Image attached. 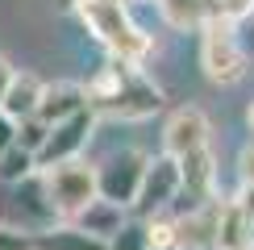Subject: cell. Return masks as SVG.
<instances>
[{
    "label": "cell",
    "instance_id": "1",
    "mask_svg": "<svg viewBox=\"0 0 254 250\" xmlns=\"http://www.w3.org/2000/svg\"><path fill=\"white\" fill-rule=\"evenodd\" d=\"M83 104L96 117H113V121H146L163 109V92L137 71V62L113 59L83 83Z\"/></svg>",
    "mask_w": 254,
    "mask_h": 250
},
{
    "label": "cell",
    "instance_id": "2",
    "mask_svg": "<svg viewBox=\"0 0 254 250\" xmlns=\"http://www.w3.org/2000/svg\"><path fill=\"white\" fill-rule=\"evenodd\" d=\"M71 4L79 8L83 25L96 34V42L113 59H125V62H137L142 67L146 55L154 50L150 34H142V25L129 17V8L121 0H71Z\"/></svg>",
    "mask_w": 254,
    "mask_h": 250
},
{
    "label": "cell",
    "instance_id": "3",
    "mask_svg": "<svg viewBox=\"0 0 254 250\" xmlns=\"http://www.w3.org/2000/svg\"><path fill=\"white\" fill-rule=\"evenodd\" d=\"M200 67L204 75L221 83V88H234L246 79V50L238 42V25L225 17H208L200 25Z\"/></svg>",
    "mask_w": 254,
    "mask_h": 250
},
{
    "label": "cell",
    "instance_id": "4",
    "mask_svg": "<svg viewBox=\"0 0 254 250\" xmlns=\"http://www.w3.org/2000/svg\"><path fill=\"white\" fill-rule=\"evenodd\" d=\"M42 196L59 217H79L83 208L96 200V167L67 159L42 171Z\"/></svg>",
    "mask_w": 254,
    "mask_h": 250
},
{
    "label": "cell",
    "instance_id": "5",
    "mask_svg": "<svg viewBox=\"0 0 254 250\" xmlns=\"http://www.w3.org/2000/svg\"><path fill=\"white\" fill-rule=\"evenodd\" d=\"M92 125H96V113H92V109H79V113H71V117L55 121L50 133H46V142H42V150L34 154V167L46 171V167H55V163L79 159V150L92 138Z\"/></svg>",
    "mask_w": 254,
    "mask_h": 250
},
{
    "label": "cell",
    "instance_id": "6",
    "mask_svg": "<svg viewBox=\"0 0 254 250\" xmlns=\"http://www.w3.org/2000/svg\"><path fill=\"white\" fill-rule=\"evenodd\" d=\"M175 196H179V159H171V154L146 159L142 184H137V196H133V213L137 217L163 213V208H171Z\"/></svg>",
    "mask_w": 254,
    "mask_h": 250
},
{
    "label": "cell",
    "instance_id": "7",
    "mask_svg": "<svg viewBox=\"0 0 254 250\" xmlns=\"http://www.w3.org/2000/svg\"><path fill=\"white\" fill-rule=\"evenodd\" d=\"M142 171H146V154H137V150L113 154L104 167H96V196H100V200L121 204V208H133Z\"/></svg>",
    "mask_w": 254,
    "mask_h": 250
},
{
    "label": "cell",
    "instance_id": "8",
    "mask_svg": "<svg viewBox=\"0 0 254 250\" xmlns=\"http://www.w3.org/2000/svg\"><path fill=\"white\" fill-rule=\"evenodd\" d=\"M179 192L188 196V208L213 204V196H217V159H213L208 146H200V150L179 159Z\"/></svg>",
    "mask_w": 254,
    "mask_h": 250
},
{
    "label": "cell",
    "instance_id": "9",
    "mask_svg": "<svg viewBox=\"0 0 254 250\" xmlns=\"http://www.w3.org/2000/svg\"><path fill=\"white\" fill-rule=\"evenodd\" d=\"M200 146H208V117L196 109V104L171 113V121L163 125V154L184 159V154L200 150Z\"/></svg>",
    "mask_w": 254,
    "mask_h": 250
},
{
    "label": "cell",
    "instance_id": "10",
    "mask_svg": "<svg viewBox=\"0 0 254 250\" xmlns=\"http://www.w3.org/2000/svg\"><path fill=\"white\" fill-rule=\"evenodd\" d=\"M79 109H88L83 104V83H42V92H38V109H34V117H42L46 125H55L63 117H71V113H79Z\"/></svg>",
    "mask_w": 254,
    "mask_h": 250
},
{
    "label": "cell",
    "instance_id": "11",
    "mask_svg": "<svg viewBox=\"0 0 254 250\" xmlns=\"http://www.w3.org/2000/svg\"><path fill=\"white\" fill-rule=\"evenodd\" d=\"M246 242H254V225H250L246 208L238 204V196H234V200H217V234H213V246L217 250H238V246H246Z\"/></svg>",
    "mask_w": 254,
    "mask_h": 250
},
{
    "label": "cell",
    "instance_id": "12",
    "mask_svg": "<svg viewBox=\"0 0 254 250\" xmlns=\"http://www.w3.org/2000/svg\"><path fill=\"white\" fill-rule=\"evenodd\" d=\"M38 92H42V79L38 75H29V71H13V79H8V88H4V96H0V113H4L8 121H25V117H34V109H38Z\"/></svg>",
    "mask_w": 254,
    "mask_h": 250
},
{
    "label": "cell",
    "instance_id": "13",
    "mask_svg": "<svg viewBox=\"0 0 254 250\" xmlns=\"http://www.w3.org/2000/svg\"><path fill=\"white\" fill-rule=\"evenodd\" d=\"M71 221H75L79 229H88V234H96V238H104V242H109V238L125 225V208H121V204H113V200H100V196H96V200L83 208L79 217H71Z\"/></svg>",
    "mask_w": 254,
    "mask_h": 250
},
{
    "label": "cell",
    "instance_id": "14",
    "mask_svg": "<svg viewBox=\"0 0 254 250\" xmlns=\"http://www.w3.org/2000/svg\"><path fill=\"white\" fill-rule=\"evenodd\" d=\"M34 250H109V246H104V238L88 234L79 225H59L46 234H34Z\"/></svg>",
    "mask_w": 254,
    "mask_h": 250
},
{
    "label": "cell",
    "instance_id": "15",
    "mask_svg": "<svg viewBox=\"0 0 254 250\" xmlns=\"http://www.w3.org/2000/svg\"><path fill=\"white\" fill-rule=\"evenodd\" d=\"M158 13L171 29H200L208 21V0H158Z\"/></svg>",
    "mask_w": 254,
    "mask_h": 250
},
{
    "label": "cell",
    "instance_id": "16",
    "mask_svg": "<svg viewBox=\"0 0 254 250\" xmlns=\"http://www.w3.org/2000/svg\"><path fill=\"white\" fill-rule=\"evenodd\" d=\"M34 171H38V167H34V154L21 150L17 142L0 154V184H21V180H29Z\"/></svg>",
    "mask_w": 254,
    "mask_h": 250
},
{
    "label": "cell",
    "instance_id": "17",
    "mask_svg": "<svg viewBox=\"0 0 254 250\" xmlns=\"http://www.w3.org/2000/svg\"><path fill=\"white\" fill-rule=\"evenodd\" d=\"M109 250H150V238H146V221H125L117 234L104 242Z\"/></svg>",
    "mask_w": 254,
    "mask_h": 250
},
{
    "label": "cell",
    "instance_id": "18",
    "mask_svg": "<svg viewBox=\"0 0 254 250\" xmlns=\"http://www.w3.org/2000/svg\"><path fill=\"white\" fill-rule=\"evenodd\" d=\"M46 133H50V125L42 121V117H25V121H17V146L21 150H29V154H38L42 150V142H46Z\"/></svg>",
    "mask_w": 254,
    "mask_h": 250
},
{
    "label": "cell",
    "instance_id": "19",
    "mask_svg": "<svg viewBox=\"0 0 254 250\" xmlns=\"http://www.w3.org/2000/svg\"><path fill=\"white\" fill-rule=\"evenodd\" d=\"M254 13V0H208V17H225V21H238Z\"/></svg>",
    "mask_w": 254,
    "mask_h": 250
},
{
    "label": "cell",
    "instance_id": "20",
    "mask_svg": "<svg viewBox=\"0 0 254 250\" xmlns=\"http://www.w3.org/2000/svg\"><path fill=\"white\" fill-rule=\"evenodd\" d=\"M0 250H34V234H25V229H4V225H0Z\"/></svg>",
    "mask_w": 254,
    "mask_h": 250
},
{
    "label": "cell",
    "instance_id": "21",
    "mask_svg": "<svg viewBox=\"0 0 254 250\" xmlns=\"http://www.w3.org/2000/svg\"><path fill=\"white\" fill-rule=\"evenodd\" d=\"M13 138H17V121H8L4 113H0V154L13 146Z\"/></svg>",
    "mask_w": 254,
    "mask_h": 250
},
{
    "label": "cell",
    "instance_id": "22",
    "mask_svg": "<svg viewBox=\"0 0 254 250\" xmlns=\"http://www.w3.org/2000/svg\"><path fill=\"white\" fill-rule=\"evenodd\" d=\"M8 79H13V62H8L4 55H0V96H4V88H8Z\"/></svg>",
    "mask_w": 254,
    "mask_h": 250
},
{
    "label": "cell",
    "instance_id": "23",
    "mask_svg": "<svg viewBox=\"0 0 254 250\" xmlns=\"http://www.w3.org/2000/svg\"><path fill=\"white\" fill-rule=\"evenodd\" d=\"M246 125H250V133H254V100H250V109H246Z\"/></svg>",
    "mask_w": 254,
    "mask_h": 250
},
{
    "label": "cell",
    "instance_id": "24",
    "mask_svg": "<svg viewBox=\"0 0 254 250\" xmlns=\"http://www.w3.org/2000/svg\"><path fill=\"white\" fill-rule=\"evenodd\" d=\"M238 250H254V242H246V246H238Z\"/></svg>",
    "mask_w": 254,
    "mask_h": 250
},
{
    "label": "cell",
    "instance_id": "25",
    "mask_svg": "<svg viewBox=\"0 0 254 250\" xmlns=\"http://www.w3.org/2000/svg\"><path fill=\"white\" fill-rule=\"evenodd\" d=\"M121 4H129V0H121Z\"/></svg>",
    "mask_w": 254,
    "mask_h": 250
}]
</instances>
